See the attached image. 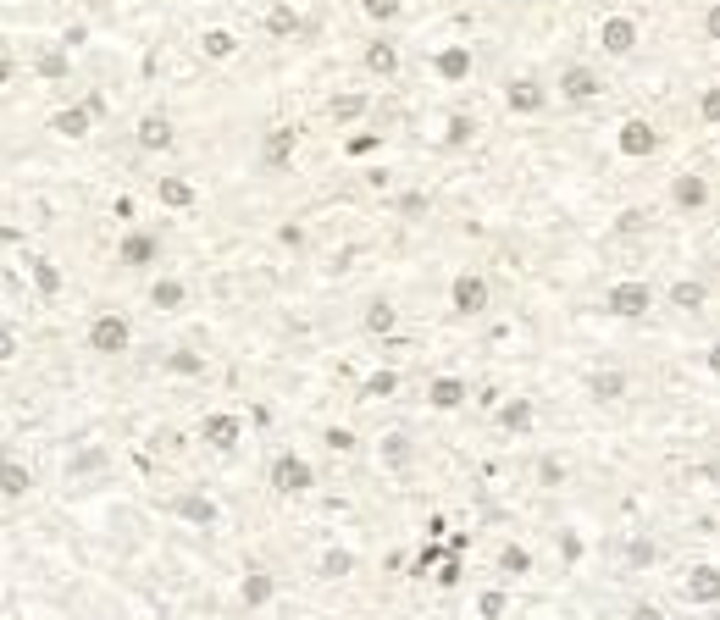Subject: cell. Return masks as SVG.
<instances>
[{"label": "cell", "instance_id": "1", "mask_svg": "<svg viewBox=\"0 0 720 620\" xmlns=\"http://www.w3.org/2000/svg\"><path fill=\"white\" fill-rule=\"evenodd\" d=\"M266 488H272L277 499H305V493L316 488V465L305 460V454L283 449L272 465H266Z\"/></svg>", "mask_w": 720, "mask_h": 620}, {"label": "cell", "instance_id": "2", "mask_svg": "<svg viewBox=\"0 0 720 620\" xmlns=\"http://www.w3.org/2000/svg\"><path fill=\"white\" fill-rule=\"evenodd\" d=\"M648 310H654V288L643 277H621L604 288V316H615V322H643Z\"/></svg>", "mask_w": 720, "mask_h": 620}, {"label": "cell", "instance_id": "3", "mask_svg": "<svg viewBox=\"0 0 720 620\" xmlns=\"http://www.w3.org/2000/svg\"><path fill=\"white\" fill-rule=\"evenodd\" d=\"M84 344H89V355H106V360L128 355V344H133V327H128V316H117V310H100L95 322H89Z\"/></svg>", "mask_w": 720, "mask_h": 620}, {"label": "cell", "instance_id": "4", "mask_svg": "<svg viewBox=\"0 0 720 620\" xmlns=\"http://www.w3.org/2000/svg\"><path fill=\"white\" fill-rule=\"evenodd\" d=\"M615 150H621L626 161H648V155H660V128L648 117H626L621 128H615Z\"/></svg>", "mask_w": 720, "mask_h": 620}, {"label": "cell", "instance_id": "5", "mask_svg": "<svg viewBox=\"0 0 720 620\" xmlns=\"http://www.w3.org/2000/svg\"><path fill=\"white\" fill-rule=\"evenodd\" d=\"M200 443L216 454H233L244 443V421L233 416V410H205L200 416Z\"/></svg>", "mask_w": 720, "mask_h": 620}, {"label": "cell", "instance_id": "6", "mask_svg": "<svg viewBox=\"0 0 720 620\" xmlns=\"http://www.w3.org/2000/svg\"><path fill=\"white\" fill-rule=\"evenodd\" d=\"M488 305H493V288L482 272H460L455 283H449V310H455V316H482Z\"/></svg>", "mask_w": 720, "mask_h": 620}, {"label": "cell", "instance_id": "7", "mask_svg": "<svg viewBox=\"0 0 720 620\" xmlns=\"http://www.w3.org/2000/svg\"><path fill=\"white\" fill-rule=\"evenodd\" d=\"M161 261V239L150 233V227H128L117 239V266H128V272H144V266Z\"/></svg>", "mask_w": 720, "mask_h": 620}, {"label": "cell", "instance_id": "8", "mask_svg": "<svg viewBox=\"0 0 720 620\" xmlns=\"http://www.w3.org/2000/svg\"><path fill=\"white\" fill-rule=\"evenodd\" d=\"M599 95H604V78L588 67V61H571V67H560V100H571V106H593Z\"/></svg>", "mask_w": 720, "mask_h": 620}, {"label": "cell", "instance_id": "9", "mask_svg": "<svg viewBox=\"0 0 720 620\" xmlns=\"http://www.w3.org/2000/svg\"><path fill=\"white\" fill-rule=\"evenodd\" d=\"M294 155H300V128L277 122V128H266V133H261V167H266V172L294 167Z\"/></svg>", "mask_w": 720, "mask_h": 620}, {"label": "cell", "instance_id": "10", "mask_svg": "<svg viewBox=\"0 0 720 620\" xmlns=\"http://www.w3.org/2000/svg\"><path fill=\"white\" fill-rule=\"evenodd\" d=\"M682 598L687 604H698V609H715L720 604V565H693V571L682 576Z\"/></svg>", "mask_w": 720, "mask_h": 620}, {"label": "cell", "instance_id": "11", "mask_svg": "<svg viewBox=\"0 0 720 620\" xmlns=\"http://www.w3.org/2000/svg\"><path fill=\"white\" fill-rule=\"evenodd\" d=\"M504 106L516 111V117H538V111H549V89L538 78H510L504 84Z\"/></svg>", "mask_w": 720, "mask_h": 620}, {"label": "cell", "instance_id": "12", "mask_svg": "<svg viewBox=\"0 0 720 620\" xmlns=\"http://www.w3.org/2000/svg\"><path fill=\"white\" fill-rule=\"evenodd\" d=\"M172 139H178V133H172V117H167V111H144L139 128H133V144H139L144 155L172 150Z\"/></svg>", "mask_w": 720, "mask_h": 620}, {"label": "cell", "instance_id": "13", "mask_svg": "<svg viewBox=\"0 0 720 620\" xmlns=\"http://www.w3.org/2000/svg\"><path fill=\"white\" fill-rule=\"evenodd\" d=\"M637 39H643V28H637L632 17H604V23H599V45H604V56H615V61L632 56Z\"/></svg>", "mask_w": 720, "mask_h": 620}, {"label": "cell", "instance_id": "14", "mask_svg": "<svg viewBox=\"0 0 720 620\" xmlns=\"http://www.w3.org/2000/svg\"><path fill=\"white\" fill-rule=\"evenodd\" d=\"M172 515L189 521V526H216L222 521V504H216L211 493H178V499H172Z\"/></svg>", "mask_w": 720, "mask_h": 620}, {"label": "cell", "instance_id": "15", "mask_svg": "<svg viewBox=\"0 0 720 620\" xmlns=\"http://www.w3.org/2000/svg\"><path fill=\"white\" fill-rule=\"evenodd\" d=\"M261 28H266V39H294L305 28V17H300V6L294 0H272L266 6V17H261Z\"/></svg>", "mask_w": 720, "mask_h": 620}, {"label": "cell", "instance_id": "16", "mask_svg": "<svg viewBox=\"0 0 720 620\" xmlns=\"http://www.w3.org/2000/svg\"><path fill=\"white\" fill-rule=\"evenodd\" d=\"M89 128H95V111L84 106V100H78V106H61L56 117H50V133H56V139H89Z\"/></svg>", "mask_w": 720, "mask_h": 620}, {"label": "cell", "instance_id": "17", "mask_svg": "<svg viewBox=\"0 0 720 620\" xmlns=\"http://www.w3.org/2000/svg\"><path fill=\"white\" fill-rule=\"evenodd\" d=\"M671 205L676 211H704L709 205V178L704 172H682V178H671Z\"/></svg>", "mask_w": 720, "mask_h": 620}, {"label": "cell", "instance_id": "18", "mask_svg": "<svg viewBox=\"0 0 720 620\" xmlns=\"http://www.w3.org/2000/svg\"><path fill=\"white\" fill-rule=\"evenodd\" d=\"M432 72L444 78V84H466L471 78V45H444L432 56Z\"/></svg>", "mask_w": 720, "mask_h": 620}, {"label": "cell", "instance_id": "19", "mask_svg": "<svg viewBox=\"0 0 720 620\" xmlns=\"http://www.w3.org/2000/svg\"><path fill=\"white\" fill-rule=\"evenodd\" d=\"M466 399H471V388H466L460 377H432V382H427V405L444 410V416H449V410H460Z\"/></svg>", "mask_w": 720, "mask_h": 620}, {"label": "cell", "instance_id": "20", "mask_svg": "<svg viewBox=\"0 0 720 620\" xmlns=\"http://www.w3.org/2000/svg\"><path fill=\"white\" fill-rule=\"evenodd\" d=\"M499 427L527 438V432L538 427V405H532V399H499Z\"/></svg>", "mask_w": 720, "mask_h": 620}, {"label": "cell", "instance_id": "21", "mask_svg": "<svg viewBox=\"0 0 720 620\" xmlns=\"http://www.w3.org/2000/svg\"><path fill=\"white\" fill-rule=\"evenodd\" d=\"M272 598H277V576H272V571H250V576L239 582V604H244V609H266Z\"/></svg>", "mask_w": 720, "mask_h": 620}, {"label": "cell", "instance_id": "22", "mask_svg": "<svg viewBox=\"0 0 720 620\" xmlns=\"http://www.w3.org/2000/svg\"><path fill=\"white\" fill-rule=\"evenodd\" d=\"M360 67L372 72V78H394V72H399V45L372 39V45H366V56H360Z\"/></svg>", "mask_w": 720, "mask_h": 620}, {"label": "cell", "instance_id": "23", "mask_svg": "<svg viewBox=\"0 0 720 620\" xmlns=\"http://www.w3.org/2000/svg\"><path fill=\"white\" fill-rule=\"evenodd\" d=\"M156 200L167 205V211H189V205L200 200V189H194L189 178H156Z\"/></svg>", "mask_w": 720, "mask_h": 620}, {"label": "cell", "instance_id": "24", "mask_svg": "<svg viewBox=\"0 0 720 620\" xmlns=\"http://www.w3.org/2000/svg\"><path fill=\"white\" fill-rule=\"evenodd\" d=\"M665 299H671V310H687V316H698V310H704V299H709V288L698 283V277H676Z\"/></svg>", "mask_w": 720, "mask_h": 620}, {"label": "cell", "instance_id": "25", "mask_svg": "<svg viewBox=\"0 0 720 620\" xmlns=\"http://www.w3.org/2000/svg\"><path fill=\"white\" fill-rule=\"evenodd\" d=\"M200 56L205 61H233L239 56V34H233V28H205L200 34Z\"/></svg>", "mask_w": 720, "mask_h": 620}, {"label": "cell", "instance_id": "26", "mask_svg": "<svg viewBox=\"0 0 720 620\" xmlns=\"http://www.w3.org/2000/svg\"><path fill=\"white\" fill-rule=\"evenodd\" d=\"M0 493H6V504L28 499V493H34V471H28L23 460H6V471H0Z\"/></svg>", "mask_w": 720, "mask_h": 620}, {"label": "cell", "instance_id": "27", "mask_svg": "<svg viewBox=\"0 0 720 620\" xmlns=\"http://www.w3.org/2000/svg\"><path fill=\"white\" fill-rule=\"evenodd\" d=\"M444 560H449V543L427 537V543L416 549V560H410V576H416V582H427V576H438V565H444Z\"/></svg>", "mask_w": 720, "mask_h": 620}, {"label": "cell", "instance_id": "28", "mask_svg": "<svg viewBox=\"0 0 720 620\" xmlns=\"http://www.w3.org/2000/svg\"><path fill=\"white\" fill-rule=\"evenodd\" d=\"M366 111H372V100H366V95H355V89H349V95H333V100H327V117H333L338 128H349V122H360V117H366Z\"/></svg>", "mask_w": 720, "mask_h": 620}, {"label": "cell", "instance_id": "29", "mask_svg": "<svg viewBox=\"0 0 720 620\" xmlns=\"http://www.w3.org/2000/svg\"><path fill=\"white\" fill-rule=\"evenodd\" d=\"M588 399H599V405L626 399V371H593L588 377Z\"/></svg>", "mask_w": 720, "mask_h": 620}, {"label": "cell", "instance_id": "30", "mask_svg": "<svg viewBox=\"0 0 720 620\" xmlns=\"http://www.w3.org/2000/svg\"><path fill=\"white\" fill-rule=\"evenodd\" d=\"M28 277H34V288L45 299H56L61 294V283H67V277H61V266L56 261H45V255H28Z\"/></svg>", "mask_w": 720, "mask_h": 620}, {"label": "cell", "instance_id": "31", "mask_svg": "<svg viewBox=\"0 0 720 620\" xmlns=\"http://www.w3.org/2000/svg\"><path fill=\"white\" fill-rule=\"evenodd\" d=\"M399 394V371H372L360 382V405H383V399Z\"/></svg>", "mask_w": 720, "mask_h": 620}, {"label": "cell", "instance_id": "32", "mask_svg": "<svg viewBox=\"0 0 720 620\" xmlns=\"http://www.w3.org/2000/svg\"><path fill=\"white\" fill-rule=\"evenodd\" d=\"M183 299H189L183 277H156V283H150V305L156 310H183Z\"/></svg>", "mask_w": 720, "mask_h": 620}, {"label": "cell", "instance_id": "33", "mask_svg": "<svg viewBox=\"0 0 720 620\" xmlns=\"http://www.w3.org/2000/svg\"><path fill=\"white\" fill-rule=\"evenodd\" d=\"M34 72H39V78H67V72H72V56H67V45H39V56H34Z\"/></svg>", "mask_w": 720, "mask_h": 620}, {"label": "cell", "instance_id": "34", "mask_svg": "<svg viewBox=\"0 0 720 620\" xmlns=\"http://www.w3.org/2000/svg\"><path fill=\"white\" fill-rule=\"evenodd\" d=\"M161 371H172V377H205V355H194V349H172V355H161Z\"/></svg>", "mask_w": 720, "mask_h": 620}, {"label": "cell", "instance_id": "35", "mask_svg": "<svg viewBox=\"0 0 720 620\" xmlns=\"http://www.w3.org/2000/svg\"><path fill=\"white\" fill-rule=\"evenodd\" d=\"M394 327H399V310L394 305H388V299H372V305H366V333H394Z\"/></svg>", "mask_w": 720, "mask_h": 620}, {"label": "cell", "instance_id": "36", "mask_svg": "<svg viewBox=\"0 0 720 620\" xmlns=\"http://www.w3.org/2000/svg\"><path fill=\"white\" fill-rule=\"evenodd\" d=\"M477 615L482 620H504L510 615V593H504V587H482L477 593Z\"/></svg>", "mask_w": 720, "mask_h": 620}, {"label": "cell", "instance_id": "37", "mask_svg": "<svg viewBox=\"0 0 720 620\" xmlns=\"http://www.w3.org/2000/svg\"><path fill=\"white\" fill-rule=\"evenodd\" d=\"M499 571L504 576H532V554L521 549V543H504L499 549Z\"/></svg>", "mask_w": 720, "mask_h": 620}, {"label": "cell", "instance_id": "38", "mask_svg": "<svg viewBox=\"0 0 720 620\" xmlns=\"http://www.w3.org/2000/svg\"><path fill=\"white\" fill-rule=\"evenodd\" d=\"M660 560V549H654V537H626V565L632 571H643V565Z\"/></svg>", "mask_w": 720, "mask_h": 620}, {"label": "cell", "instance_id": "39", "mask_svg": "<svg viewBox=\"0 0 720 620\" xmlns=\"http://www.w3.org/2000/svg\"><path fill=\"white\" fill-rule=\"evenodd\" d=\"M349 571H355V554H349V549H327L322 554V576H327V582H344Z\"/></svg>", "mask_w": 720, "mask_h": 620}, {"label": "cell", "instance_id": "40", "mask_svg": "<svg viewBox=\"0 0 720 620\" xmlns=\"http://www.w3.org/2000/svg\"><path fill=\"white\" fill-rule=\"evenodd\" d=\"M360 17H372V23H394L399 12H405V0H355Z\"/></svg>", "mask_w": 720, "mask_h": 620}, {"label": "cell", "instance_id": "41", "mask_svg": "<svg viewBox=\"0 0 720 620\" xmlns=\"http://www.w3.org/2000/svg\"><path fill=\"white\" fill-rule=\"evenodd\" d=\"M471 133H477V128H471V117H460V111H455V117L444 122V144H449V150H460V144H471Z\"/></svg>", "mask_w": 720, "mask_h": 620}, {"label": "cell", "instance_id": "42", "mask_svg": "<svg viewBox=\"0 0 720 620\" xmlns=\"http://www.w3.org/2000/svg\"><path fill=\"white\" fill-rule=\"evenodd\" d=\"M643 227H648V211H637V205H626V211L615 216V233H621V239H637Z\"/></svg>", "mask_w": 720, "mask_h": 620}, {"label": "cell", "instance_id": "43", "mask_svg": "<svg viewBox=\"0 0 720 620\" xmlns=\"http://www.w3.org/2000/svg\"><path fill=\"white\" fill-rule=\"evenodd\" d=\"M383 460L388 465H410V438H405V432H388V438H383Z\"/></svg>", "mask_w": 720, "mask_h": 620}, {"label": "cell", "instance_id": "44", "mask_svg": "<svg viewBox=\"0 0 720 620\" xmlns=\"http://www.w3.org/2000/svg\"><path fill=\"white\" fill-rule=\"evenodd\" d=\"M322 443H327L333 454H355V449H360V443H355V432H349V427H327V432H322Z\"/></svg>", "mask_w": 720, "mask_h": 620}, {"label": "cell", "instance_id": "45", "mask_svg": "<svg viewBox=\"0 0 720 620\" xmlns=\"http://www.w3.org/2000/svg\"><path fill=\"white\" fill-rule=\"evenodd\" d=\"M698 117H704L709 128H720V84H709L704 95H698Z\"/></svg>", "mask_w": 720, "mask_h": 620}, {"label": "cell", "instance_id": "46", "mask_svg": "<svg viewBox=\"0 0 720 620\" xmlns=\"http://www.w3.org/2000/svg\"><path fill=\"white\" fill-rule=\"evenodd\" d=\"M460 576H466V565H460V554H449V560L438 565V576H432V582H438V587L449 593V587H460Z\"/></svg>", "mask_w": 720, "mask_h": 620}, {"label": "cell", "instance_id": "47", "mask_svg": "<svg viewBox=\"0 0 720 620\" xmlns=\"http://www.w3.org/2000/svg\"><path fill=\"white\" fill-rule=\"evenodd\" d=\"M538 482H543V488H560V482H565V465H560V460H543V465H538Z\"/></svg>", "mask_w": 720, "mask_h": 620}, {"label": "cell", "instance_id": "48", "mask_svg": "<svg viewBox=\"0 0 720 620\" xmlns=\"http://www.w3.org/2000/svg\"><path fill=\"white\" fill-rule=\"evenodd\" d=\"M377 144H383L377 133H355V139H349V155H372Z\"/></svg>", "mask_w": 720, "mask_h": 620}, {"label": "cell", "instance_id": "49", "mask_svg": "<svg viewBox=\"0 0 720 620\" xmlns=\"http://www.w3.org/2000/svg\"><path fill=\"white\" fill-rule=\"evenodd\" d=\"M626 620H665V609L660 604H632V615Z\"/></svg>", "mask_w": 720, "mask_h": 620}, {"label": "cell", "instance_id": "50", "mask_svg": "<svg viewBox=\"0 0 720 620\" xmlns=\"http://www.w3.org/2000/svg\"><path fill=\"white\" fill-rule=\"evenodd\" d=\"M704 34H709V39H715V45H720V0H715V6H709V12H704Z\"/></svg>", "mask_w": 720, "mask_h": 620}, {"label": "cell", "instance_id": "51", "mask_svg": "<svg viewBox=\"0 0 720 620\" xmlns=\"http://www.w3.org/2000/svg\"><path fill=\"white\" fill-rule=\"evenodd\" d=\"M560 549H565V560L576 565V560H582V537H576V532H565V537H560Z\"/></svg>", "mask_w": 720, "mask_h": 620}, {"label": "cell", "instance_id": "52", "mask_svg": "<svg viewBox=\"0 0 720 620\" xmlns=\"http://www.w3.org/2000/svg\"><path fill=\"white\" fill-rule=\"evenodd\" d=\"M399 211H405V216H421V211H427V200H421V194H405V200H399Z\"/></svg>", "mask_w": 720, "mask_h": 620}, {"label": "cell", "instance_id": "53", "mask_svg": "<svg viewBox=\"0 0 720 620\" xmlns=\"http://www.w3.org/2000/svg\"><path fill=\"white\" fill-rule=\"evenodd\" d=\"M704 366H709V377H720V338L704 349Z\"/></svg>", "mask_w": 720, "mask_h": 620}, {"label": "cell", "instance_id": "54", "mask_svg": "<svg viewBox=\"0 0 720 620\" xmlns=\"http://www.w3.org/2000/svg\"><path fill=\"white\" fill-rule=\"evenodd\" d=\"M444 543H449V554H466V549H471V537H466V532H449Z\"/></svg>", "mask_w": 720, "mask_h": 620}, {"label": "cell", "instance_id": "55", "mask_svg": "<svg viewBox=\"0 0 720 620\" xmlns=\"http://www.w3.org/2000/svg\"><path fill=\"white\" fill-rule=\"evenodd\" d=\"M715 277H720V255H715Z\"/></svg>", "mask_w": 720, "mask_h": 620}, {"label": "cell", "instance_id": "56", "mask_svg": "<svg viewBox=\"0 0 720 620\" xmlns=\"http://www.w3.org/2000/svg\"><path fill=\"white\" fill-rule=\"evenodd\" d=\"M12 620H28V615H12Z\"/></svg>", "mask_w": 720, "mask_h": 620}]
</instances>
